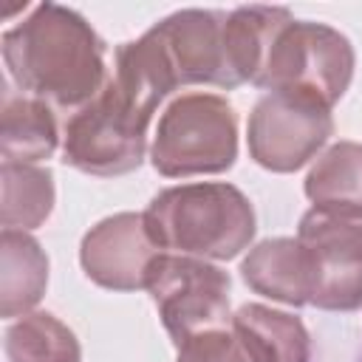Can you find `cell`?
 Masks as SVG:
<instances>
[{
  "mask_svg": "<svg viewBox=\"0 0 362 362\" xmlns=\"http://www.w3.org/2000/svg\"><path fill=\"white\" fill-rule=\"evenodd\" d=\"M178 362H252V359L232 331L215 328L181 342Z\"/></svg>",
  "mask_w": 362,
  "mask_h": 362,
  "instance_id": "cell-19",
  "label": "cell"
},
{
  "mask_svg": "<svg viewBox=\"0 0 362 362\" xmlns=\"http://www.w3.org/2000/svg\"><path fill=\"white\" fill-rule=\"evenodd\" d=\"M6 354L8 362H79V342L54 314L34 311L6 331Z\"/></svg>",
  "mask_w": 362,
  "mask_h": 362,
  "instance_id": "cell-18",
  "label": "cell"
},
{
  "mask_svg": "<svg viewBox=\"0 0 362 362\" xmlns=\"http://www.w3.org/2000/svg\"><path fill=\"white\" fill-rule=\"evenodd\" d=\"M305 195L320 212L362 221V144H331L308 170Z\"/></svg>",
  "mask_w": 362,
  "mask_h": 362,
  "instance_id": "cell-14",
  "label": "cell"
},
{
  "mask_svg": "<svg viewBox=\"0 0 362 362\" xmlns=\"http://www.w3.org/2000/svg\"><path fill=\"white\" fill-rule=\"evenodd\" d=\"M3 59L20 90L59 107H85L107 85L105 45L65 6H37L3 34Z\"/></svg>",
  "mask_w": 362,
  "mask_h": 362,
  "instance_id": "cell-1",
  "label": "cell"
},
{
  "mask_svg": "<svg viewBox=\"0 0 362 362\" xmlns=\"http://www.w3.org/2000/svg\"><path fill=\"white\" fill-rule=\"evenodd\" d=\"M150 156L153 167L170 178L229 170L238 156L232 105L215 93L178 96L158 119Z\"/></svg>",
  "mask_w": 362,
  "mask_h": 362,
  "instance_id": "cell-3",
  "label": "cell"
},
{
  "mask_svg": "<svg viewBox=\"0 0 362 362\" xmlns=\"http://www.w3.org/2000/svg\"><path fill=\"white\" fill-rule=\"evenodd\" d=\"M147 119L139 116L116 88L105 90L79 107L65 124V161L90 175H122L141 164L147 147Z\"/></svg>",
  "mask_w": 362,
  "mask_h": 362,
  "instance_id": "cell-6",
  "label": "cell"
},
{
  "mask_svg": "<svg viewBox=\"0 0 362 362\" xmlns=\"http://www.w3.org/2000/svg\"><path fill=\"white\" fill-rule=\"evenodd\" d=\"M291 20L286 8L272 6H243L223 17V54L232 85L260 79L274 40Z\"/></svg>",
  "mask_w": 362,
  "mask_h": 362,
  "instance_id": "cell-11",
  "label": "cell"
},
{
  "mask_svg": "<svg viewBox=\"0 0 362 362\" xmlns=\"http://www.w3.org/2000/svg\"><path fill=\"white\" fill-rule=\"evenodd\" d=\"M175 85L235 88L223 54V17L215 11L187 8L150 28Z\"/></svg>",
  "mask_w": 362,
  "mask_h": 362,
  "instance_id": "cell-10",
  "label": "cell"
},
{
  "mask_svg": "<svg viewBox=\"0 0 362 362\" xmlns=\"http://www.w3.org/2000/svg\"><path fill=\"white\" fill-rule=\"evenodd\" d=\"M297 240L308 260V303L328 311L362 305V221L320 209L303 215Z\"/></svg>",
  "mask_w": 362,
  "mask_h": 362,
  "instance_id": "cell-8",
  "label": "cell"
},
{
  "mask_svg": "<svg viewBox=\"0 0 362 362\" xmlns=\"http://www.w3.org/2000/svg\"><path fill=\"white\" fill-rule=\"evenodd\" d=\"M144 223L158 249L229 260L255 238V209L232 184H181L158 192Z\"/></svg>",
  "mask_w": 362,
  "mask_h": 362,
  "instance_id": "cell-2",
  "label": "cell"
},
{
  "mask_svg": "<svg viewBox=\"0 0 362 362\" xmlns=\"http://www.w3.org/2000/svg\"><path fill=\"white\" fill-rule=\"evenodd\" d=\"M232 334L252 362H308L311 354L305 325L269 305H240L232 314Z\"/></svg>",
  "mask_w": 362,
  "mask_h": 362,
  "instance_id": "cell-13",
  "label": "cell"
},
{
  "mask_svg": "<svg viewBox=\"0 0 362 362\" xmlns=\"http://www.w3.org/2000/svg\"><path fill=\"white\" fill-rule=\"evenodd\" d=\"M0 150L6 161L37 164L57 150V122L42 99L6 93L0 113Z\"/></svg>",
  "mask_w": 362,
  "mask_h": 362,
  "instance_id": "cell-16",
  "label": "cell"
},
{
  "mask_svg": "<svg viewBox=\"0 0 362 362\" xmlns=\"http://www.w3.org/2000/svg\"><path fill=\"white\" fill-rule=\"evenodd\" d=\"M161 255L164 252L147 232L144 212H119L99 221L82 238L79 249L85 274L113 291L147 288L150 272Z\"/></svg>",
  "mask_w": 362,
  "mask_h": 362,
  "instance_id": "cell-9",
  "label": "cell"
},
{
  "mask_svg": "<svg viewBox=\"0 0 362 362\" xmlns=\"http://www.w3.org/2000/svg\"><path fill=\"white\" fill-rule=\"evenodd\" d=\"M240 272L246 286L263 297L288 305H303L311 297L308 260L297 238H272L257 243L246 255Z\"/></svg>",
  "mask_w": 362,
  "mask_h": 362,
  "instance_id": "cell-12",
  "label": "cell"
},
{
  "mask_svg": "<svg viewBox=\"0 0 362 362\" xmlns=\"http://www.w3.org/2000/svg\"><path fill=\"white\" fill-rule=\"evenodd\" d=\"M0 314L3 317H20L28 314L48 283V257L40 249V243L20 232V229H3L0 238Z\"/></svg>",
  "mask_w": 362,
  "mask_h": 362,
  "instance_id": "cell-15",
  "label": "cell"
},
{
  "mask_svg": "<svg viewBox=\"0 0 362 362\" xmlns=\"http://www.w3.org/2000/svg\"><path fill=\"white\" fill-rule=\"evenodd\" d=\"M3 201L0 221L6 229H34L54 206V178L48 170L23 161H3Z\"/></svg>",
  "mask_w": 362,
  "mask_h": 362,
  "instance_id": "cell-17",
  "label": "cell"
},
{
  "mask_svg": "<svg viewBox=\"0 0 362 362\" xmlns=\"http://www.w3.org/2000/svg\"><path fill=\"white\" fill-rule=\"evenodd\" d=\"M354 48L322 23L291 20L274 40L266 68L255 85L269 90H291L334 105L351 85Z\"/></svg>",
  "mask_w": 362,
  "mask_h": 362,
  "instance_id": "cell-4",
  "label": "cell"
},
{
  "mask_svg": "<svg viewBox=\"0 0 362 362\" xmlns=\"http://www.w3.org/2000/svg\"><path fill=\"white\" fill-rule=\"evenodd\" d=\"M147 291L175 345L195 334L226 328L229 274L189 255H161L150 272Z\"/></svg>",
  "mask_w": 362,
  "mask_h": 362,
  "instance_id": "cell-5",
  "label": "cell"
},
{
  "mask_svg": "<svg viewBox=\"0 0 362 362\" xmlns=\"http://www.w3.org/2000/svg\"><path fill=\"white\" fill-rule=\"evenodd\" d=\"M331 133L328 105L305 93L272 90L249 116V153L272 173H291L311 161Z\"/></svg>",
  "mask_w": 362,
  "mask_h": 362,
  "instance_id": "cell-7",
  "label": "cell"
}]
</instances>
